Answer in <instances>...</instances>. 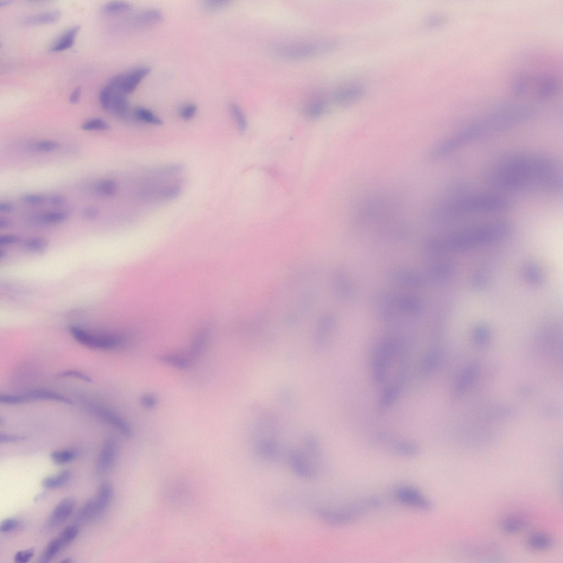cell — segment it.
<instances>
[{"mask_svg":"<svg viewBox=\"0 0 563 563\" xmlns=\"http://www.w3.org/2000/svg\"><path fill=\"white\" fill-rule=\"evenodd\" d=\"M482 178L485 184L507 191L555 194L562 188L558 163L533 153L503 157L485 169Z\"/></svg>","mask_w":563,"mask_h":563,"instance_id":"obj_1","label":"cell"},{"mask_svg":"<svg viewBox=\"0 0 563 563\" xmlns=\"http://www.w3.org/2000/svg\"><path fill=\"white\" fill-rule=\"evenodd\" d=\"M533 106L514 103L501 105L455 133L456 140L461 147L512 126L534 115Z\"/></svg>","mask_w":563,"mask_h":563,"instance_id":"obj_2","label":"cell"},{"mask_svg":"<svg viewBox=\"0 0 563 563\" xmlns=\"http://www.w3.org/2000/svg\"><path fill=\"white\" fill-rule=\"evenodd\" d=\"M510 207V201L502 195L478 193L455 197L442 203L436 211L439 218L457 220L477 214L504 212Z\"/></svg>","mask_w":563,"mask_h":563,"instance_id":"obj_3","label":"cell"},{"mask_svg":"<svg viewBox=\"0 0 563 563\" xmlns=\"http://www.w3.org/2000/svg\"><path fill=\"white\" fill-rule=\"evenodd\" d=\"M513 226L500 221L479 225L453 232L439 240L441 248L462 251L495 243L509 236Z\"/></svg>","mask_w":563,"mask_h":563,"instance_id":"obj_4","label":"cell"},{"mask_svg":"<svg viewBox=\"0 0 563 563\" xmlns=\"http://www.w3.org/2000/svg\"><path fill=\"white\" fill-rule=\"evenodd\" d=\"M285 460L297 476L313 480L324 471V460L319 443L312 436L307 437L298 447L291 449Z\"/></svg>","mask_w":563,"mask_h":563,"instance_id":"obj_5","label":"cell"},{"mask_svg":"<svg viewBox=\"0 0 563 563\" xmlns=\"http://www.w3.org/2000/svg\"><path fill=\"white\" fill-rule=\"evenodd\" d=\"M335 46L336 42L330 39L297 41L278 44L274 52L282 59L299 60L325 53Z\"/></svg>","mask_w":563,"mask_h":563,"instance_id":"obj_6","label":"cell"},{"mask_svg":"<svg viewBox=\"0 0 563 563\" xmlns=\"http://www.w3.org/2000/svg\"><path fill=\"white\" fill-rule=\"evenodd\" d=\"M70 332L78 343L94 350H115L125 343V339L121 335L94 334L76 326L70 328Z\"/></svg>","mask_w":563,"mask_h":563,"instance_id":"obj_7","label":"cell"},{"mask_svg":"<svg viewBox=\"0 0 563 563\" xmlns=\"http://www.w3.org/2000/svg\"><path fill=\"white\" fill-rule=\"evenodd\" d=\"M150 71V69L147 67H137L128 72L115 76L108 84L127 96L136 91Z\"/></svg>","mask_w":563,"mask_h":563,"instance_id":"obj_8","label":"cell"},{"mask_svg":"<svg viewBox=\"0 0 563 563\" xmlns=\"http://www.w3.org/2000/svg\"><path fill=\"white\" fill-rule=\"evenodd\" d=\"M395 351V345L389 342L382 344L376 351L372 364L373 381L376 384H382L384 382L388 363Z\"/></svg>","mask_w":563,"mask_h":563,"instance_id":"obj_9","label":"cell"},{"mask_svg":"<svg viewBox=\"0 0 563 563\" xmlns=\"http://www.w3.org/2000/svg\"><path fill=\"white\" fill-rule=\"evenodd\" d=\"M118 454V445L115 438H107L98 455L96 471L99 475H104L113 469Z\"/></svg>","mask_w":563,"mask_h":563,"instance_id":"obj_10","label":"cell"},{"mask_svg":"<svg viewBox=\"0 0 563 563\" xmlns=\"http://www.w3.org/2000/svg\"><path fill=\"white\" fill-rule=\"evenodd\" d=\"M395 496L398 501L410 507L422 510H429L432 506L431 502L418 490L411 487H400L396 490Z\"/></svg>","mask_w":563,"mask_h":563,"instance_id":"obj_11","label":"cell"},{"mask_svg":"<svg viewBox=\"0 0 563 563\" xmlns=\"http://www.w3.org/2000/svg\"><path fill=\"white\" fill-rule=\"evenodd\" d=\"M76 502L72 497L62 499L53 510L47 523V528L52 529L64 523L72 514Z\"/></svg>","mask_w":563,"mask_h":563,"instance_id":"obj_12","label":"cell"},{"mask_svg":"<svg viewBox=\"0 0 563 563\" xmlns=\"http://www.w3.org/2000/svg\"><path fill=\"white\" fill-rule=\"evenodd\" d=\"M96 412L100 417L115 427L118 431L126 438H131L133 436V430L129 423L121 416L112 412L111 410L101 407H93Z\"/></svg>","mask_w":563,"mask_h":563,"instance_id":"obj_13","label":"cell"},{"mask_svg":"<svg viewBox=\"0 0 563 563\" xmlns=\"http://www.w3.org/2000/svg\"><path fill=\"white\" fill-rule=\"evenodd\" d=\"M114 495V489L110 482L101 484L98 491L96 498L94 499L96 512V520L102 516L108 508Z\"/></svg>","mask_w":563,"mask_h":563,"instance_id":"obj_14","label":"cell"},{"mask_svg":"<svg viewBox=\"0 0 563 563\" xmlns=\"http://www.w3.org/2000/svg\"><path fill=\"white\" fill-rule=\"evenodd\" d=\"M111 88V93L109 101V112L120 117H124L128 115L129 104L126 96L124 93L113 88Z\"/></svg>","mask_w":563,"mask_h":563,"instance_id":"obj_15","label":"cell"},{"mask_svg":"<svg viewBox=\"0 0 563 563\" xmlns=\"http://www.w3.org/2000/svg\"><path fill=\"white\" fill-rule=\"evenodd\" d=\"M157 360L162 364L182 371L191 368L194 363L187 355L175 353L160 354Z\"/></svg>","mask_w":563,"mask_h":563,"instance_id":"obj_16","label":"cell"},{"mask_svg":"<svg viewBox=\"0 0 563 563\" xmlns=\"http://www.w3.org/2000/svg\"><path fill=\"white\" fill-rule=\"evenodd\" d=\"M80 28L79 25H74L67 29L51 47L50 52L59 53L72 48Z\"/></svg>","mask_w":563,"mask_h":563,"instance_id":"obj_17","label":"cell"},{"mask_svg":"<svg viewBox=\"0 0 563 563\" xmlns=\"http://www.w3.org/2000/svg\"><path fill=\"white\" fill-rule=\"evenodd\" d=\"M61 15L59 10H50L28 16L24 19L23 23L31 25L51 24L58 21Z\"/></svg>","mask_w":563,"mask_h":563,"instance_id":"obj_18","label":"cell"},{"mask_svg":"<svg viewBox=\"0 0 563 563\" xmlns=\"http://www.w3.org/2000/svg\"><path fill=\"white\" fill-rule=\"evenodd\" d=\"M326 101L319 97L310 99L304 106L303 112L309 119H317L324 115L327 110Z\"/></svg>","mask_w":563,"mask_h":563,"instance_id":"obj_19","label":"cell"},{"mask_svg":"<svg viewBox=\"0 0 563 563\" xmlns=\"http://www.w3.org/2000/svg\"><path fill=\"white\" fill-rule=\"evenodd\" d=\"M553 545L551 537L543 533H535L531 534L528 540V545L534 551H545Z\"/></svg>","mask_w":563,"mask_h":563,"instance_id":"obj_20","label":"cell"},{"mask_svg":"<svg viewBox=\"0 0 563 563\" xmlns=\"http://www.w3.org/2000/svg\"><path fill=\"white\" fill-rule=\"evenodd\" d=\"M163 20V13L156 9L145 10L140 13L136 19L137 24L141 26H149L162 22Z\"/></svg>","mask_w":563,"mask_h":563,"instance_id":"obj_21","label":"cell"},{"mask_svg":"<svg viewBox=\"0 0 563 563\" xmlns=\"http://www.w3.org/2000/svg\"><path fill=\"white\" fill-rule=\"evenodd\" d=\"M362 91L356 87H345L340 89L334 94L335 101L339 104H347L359 99L362 95Z\"/></svg>","mask_w":563,"mask_h":563,"instance_id":"obj_22","label":"cell"},{"mask_svg":"<svg viewBox=\"0 0 563 563\" xmlns=\"http://www.w3.org/2000/svg\"><path fill=\"white\" fill-rule=\"evenodd\" d=\"M528 525V521L526 517L513 515L507 517L503 521L502 527L506 533L514 534L526 529Z\"/></svg>","mask_w":563,"mask_h":563,"instance_id":"obj_23","label":"cell"},{"mask_svg":"<svg viewBox=\"0 0 563 563\" xmlns=\"http://www.w3.org/2000/svg\"><path fill=\"white\" fill-rule=\"evenodd\" d=\"M71 472L68 470H63L54 476L48 477L42 480V485L48 489H55L62 488L66 485L71 480Z\"/></svg>","mask_w":563,"mask_h":563,"instance_id":"obj_24","label":"cell"},{"mask_svg":"<svg viewBox=\"0 0 563 563\" xmlns=\"http://www.w3.org/2000/svg\"><path fill=\"white\" fill-rule=\"evenodd\" d=\"M133 115L136 120L145 123L155 126H161L163 124V121L160 117L145 107H136L133 112Z\"/></svg>","mask_w":563,"mask_h":563,"instance_id":"obj_25","label":"cell"},{"mask_svg":"<svg viewBox=\"0 0 563 563\" xmlns=\"http://www.w3.org/2000/svg\"><path fill=\"white\" fill-rule=\"evenodd\" d=\"M31 400H40L61 402L68 404H72V402L68 398L55 393L54 392L47 390H35L27 395Z\"/></svg>","mask_w":563,"mask_h":563,"instance_id":"obj_26","label":"cell"},{"mask_svg":"<svg viewBox=\"0 0 563 563\" xmlns=\"http://www.w3.org/2000/svg\"><path fill=\"white\" fill-rule=\"evenodd\" d=\"M65 547L64 543L58 536L49 542L41 556L40 562L46 563L52 561Z\"/></svg>","mask_w":563,"mask_h":563,"instance_id":"obj_27","label":"cell"},{"mask_svg":"<svg viewBox=\"0 0 563 563\" xmlns=\"http://www.w3.org/2000/svg\"><path fill=\"white\" fill-rule=\"evenodd\" d=\"M207 337L205 333H202L195 338L190 347L187 356L194 362L204 354L207 345Z\"/></svg>","mask_w":563,"mask_h":563,"instance_id":"obj_28","label":"cell"},{"mask_svg":"<svg viewBox=\"0 0 563 563\" xmlns=\"http://www.w3.org/2000/svg\"><path fill=\"white\" fill-rule=\"evenodd\" d=\"M118 190L117 183L112 179L101 180L95 187V191L97 193L107 198L113 197L115 196L118 192Z\"/></svg>","mask_w":563,"mask_h":563,"instance_id":"obj_29","label":"cell"},{"mask_svg":"<svg viewBox=\"0 0 563 563\" xmlns=\"http://www.w3.org/2000/svg\"><path fill=\"white\" fill-rule=\"evenodd\" d=\"M557 79L551 76L543 77L540 81L539 94L541 98H549L553 96L557 90Z\"/></svg>","mask_w":563,"mask_h":563,"instance_id":"obj_30","label":"cell"},{"mask_svg":"<svg viewBox=\"0 0 563 563\" xmlns=\"http://www.w3.org/2000/svg\"><path fill=\"white\" fill-rule=\"evenodd\" d=\"M230 111L238 129L239 132L244 133L247 128L248 123L241 107L235 103H231L230 105Z\"/></svg>","mask_w":563,"mask_h":563,"instance_id":"obj_31","label":"cell"},{"mask_svg":"<svg viewBox=\"0 0 563 563\" xmlns=\"http://www.w3.org/2000/svg\"><path fill=\"white\" fill-rule=\"evenodd\" d=\"M24 248L34 254H42L48 249V242L42 238H31L25 242Z\"/></svg>","mask_w":563,"mask_h":563,"instance_id":"obj_32","label":"cell"},{"mask_svg":"<svg viewBox=\"0 0 563 563\" xmlns=\"http://www.w3.org/2000/svg\"><path fill=\"white\" fill-rule=\"evenodd\" d=\"M81 128L86 132L108 131L111 129V125L102 118H93L83 122L81 125Z\"/></svg>","mask_w":563,"mask_h":563,"instance_id":"obj_33","label":"cell"},{"mask_svg":"<svg viewBox=\"0 0 563 563\" xmlns=\"http://www.w3.org/2000/svg\"><path fill=\"white\" fill-rule=\"evenodd\" d=\"M68 214L64 211H47L40 215L39 220L42 223L47 224H60L66 222L68 219Z\"/></svg>","mask_w":563,"mask_h":563,"instance_id":"obj_34","label":"cell"},{"mask_svg":"<svg viewBox=\"0 0 563 563\" xmlns=\"http://www.w3.org/2000/svg\"><path fill=\"white\" fill-rule=\"evenodd\" d=\"M77 455L78 452L73 450L56 451L51 454V458L56 464L65 465L71 462Z\"/></svg>","mask_w":563,"mask_h":563,"instance_id":"obj_35","label":"cell"},{"mask_svg":"<svg viewBox=\"0 0 563 563\" xmlns=\"http://www.w3.org/2000/svg\"><path fill=\"white\" fill-rule=\"evenodd\" d=\"M401 388L397 385H392L384 389L380 398V404L383 407H388L397 399Z\"/></svg>","mask_w":563,"mask_h":563,"instance_id":"obj_36","label":"cell"},{"mask_svg":"<svg viewBox=\"0 0 563 563\" xmlns=\"http://www.w3.org/2000/svg\"><path fill=\"white\" fill-rule=\"evenodd\" d=\"M394 450L398 453L406 455H413L419 452V447L414 443L410 441H397L392 444Z\"/></svg>","mask_w":563,"mask_h":563,"instance_id":"obj_37","label":"cell"},{"mask_svg":"<svg viewBox=\"0 0 563 563\" xmlns=\"http://www.w3.org/2000/svg\"><path fill=\"white\" fill-rule=\"evenodd\" d=\"M439 358V352L436 351L428 352L424 359H423L421 372L425 376L428 375L432 372L437 366Z\"/></svg>","mask_w":563,"mask_h":563,"instance_id":"obj_38","label":"cell"},{"mask_svg":"<svg viewBox=\"0 0 563 563\" xmlns=\"http://www.w3.org/2000/svg\"><path fill=\"white\" fill-rule=\"evenodd\" d=\"M78 518L79 521L82 522L96 520V512L94 499H90L81 508L78 514Z\"/></svg>","mask_w":563,"mask_h":563,"instance_id":"obj_39","label":"cell"},{"mask_svg":"<svg viewBox=\"0 0 563 563\" xmlns=\"http://www.w3.org/2000/svg\"><path fill=\"white\" fill-rule=\"evenodd\" d=\"M131 4L126 2H112L107 3L104 8V11L107 14H118L126 12L132 9Z\"/></svg>","mask_w":563,"mask_h":563,"instance_id":"obj_40","label":"cell"},{"mask_svg":"<svg viewBox=\"0 0 563 563\" xmlns=\"http://www.w3.org/2000/svg\"><path fill=\"white\" fill-rule=\"evenodd\" d=\"M525 277L529 282L539 284L543 281V276L540 270L536 266L529 265L524 271Z\"/></svg>","mask_w":563,"mask_h":563,"instance_id":"obj_41","label":"cell"},{"mask_svg":"<svg viewBox=\"0 0 563 563\" xmlns=\"http://www.w3.org/2000/svg\"><path fill=\"white\" fill-rule=\"evenodd\" d=\"M21 200L25 204L39 206L46 204L47 199L45 195L41 194L28 193L23 195Z\"/></svg>","mask_w":563,"mask_h":563,"instance_id":"obj_42","label":"cell"},{"mask_svg":"<svg viewBox=\"0 0 563 563\" xmlns=\"http://www.w3.org/2000/svg\"><path fill=\"white\" fill-rule=\"evenodd\" d=\"M79 529L77 526H70L63 530L59 535L66 547L77 537Z\"/></svg>","mask_w":563,"mask_h":563,"instance_id":"obj_43","label":"cell"},{"mask_svg":"<svg viewBox=\"0 0 563 563\" xmlns=\"http://www.w3.org/2000/svg\"><path fill=\"white\" fill-rule=\"evenodd\" d=\"M139 402L141 406L147 410L155 409L159 404V398L154 394L147 393L142 395Z\"/></svg>","mask_w":563,"mask_h":563,"instance_id":"obj_44","label":"cell"},{"mask_svg":"<svg viewBox=\"0 0 563 563\" xmlns=\"http://www.w3.org/2000/svg\"><path fill=\"white\" fill-rule=\"evenodd\" d=\"M197 111V105L193 103H188L182 107L180 111V115L184 121H189L195 116Z\"/></svg>","mask_w":563,"mask_h":563,"instance_id":"obj_45","label":"cell"},{"mask_svg":"<svg viewBox=\"0 0 563 563\" xmlns=\"http://www.w3.org/2000/svg\"><path fill=\"white\" fill-rule=\"evenodd\" d=\"M60 147V144L55 141L44 140L36 143L35 148L37 151L49 153L59 149Z\"/></svg>","mask_w":563,"mask_h":563,"instance_id":"obj_46","label":"cell"},{"mask_svg":"<svg viewBox=\"0 0 563 563\" xmlns=\"http://www.w3.org/2000/svg\"><path fill=\"white\" fill-rule=\"evenodd\" d=\"M30 401V400L27 395L23 396L2 395L0 396V402L5 404H20Z\"/></svg>","mask_w":563,"mask_h":563,"instance_id":"obj_47","label":"cell"},{"mask_svg":"<svg viewBox=\"0 0 563 563\" xmlns=\"http://www.w3.org/2000/svg\"><path fill=\"white\" fill-rule=\"evenodd\" d=\"M20 526V522L15 518H8L3 521L0 526L1 533L6 534L17 529Z\"/></svg>","mask_w":563,"mask_h":563,"instance_id":"obj_48","label":"cell"},{"mask_svg":"<svg viewBox=\"0 0 563 563\" xmlns=\"http://www.w3.org/2000/svg\"><path fill=\"white\" fill-rule=\"evenodd\" d=\"M181 188L178 186H169L164 188L161 192L160 197L163 199H173L179 196Z\"/></svg>","mask_w":563,"mask_h":563,"instance_id":"obj_49","label":"cell"},{"mask_svg":"<svg viewBox=\"0 0 563 563\" xmlns=\"http://www.w3.org/2000/svg\"><path fill=\"white\" fill-rule=\"evenodd\" d=\"M34 552V549L33 548H30L23 551H19L15 556V560L18 563L28 562L33 558Z\"/></svg>","mask_w":563,"mask_h":563,"instance_id":"obj_50","label":"cell"},{"mask_svg":"<svg viewBox=\"0 0 563 563\" xmlns=\"http://www.w3.org/2000/svg\"><path fill=\"white\" fill-rule=\"evenodd\" d=\"M60 377H73L86 382H91L92 379L84 373L78 371L69 370L61 372L59 374Z\"/></svg>","mask_w":563,"mask_h":563,"instance_id":"obj_51","label":"cell"},{"mask_svg":"<svg viewBox=\"0 0 563 563\" xmlns=\"http://www.w3.org/2000/svg\"><path fill=\"white\" fill-rule=\"evenodd\" d=\"M230 3V2L224 1V0H211V1L205 2V6L207 9L217 11L225 9Z\"/></svg>","mask_w":563,"mask_h":563,"instance_id":"obj_52","label":"cell"},{"mask_svg":"<svg viewBox=\"0 0 563 563\" xmlns=\"http://www.w3.org/2000/svg\"><path fill=\"white\" fill-rule=\"evenodd\" d=\"M100 212L99 208L93 206L86 207L82 212L84 219L88 221H93L97 219L100 216Z\"/></svg>","mask_w":563,"mask_h":563,"instance_id":"obj_53","label":"cell"},{"mask_svg":"<svg viewBox=\"0 0 563 563\" xmlns=\"http://www.w3.org/2000/svg\"><path fill=\"white\" fill-rule=\"evenodd\" d=\"M20 241V237L15 235H5L0 237V244L3 245L15 244Z\"/></svg>","mask_w":563,"mask_h":563,"instance_id":"obj_54","label":"cell"},{"mask_svg":"<svg viewBox=\"0 0 563 563\" xmlns=\"http://www.w3.org/2000/svg\"><path fill=\"white\" fill-rule=\"evenodd\" d=\"M513 91L516 96H521L527 92L528 85L526 82L523 80H517L514 82L513 85Z\"/></svg>","mask_w":563,"mask_h":563,"instance_id":"obj_55","label":"cell"},{"mask_svg":"<svg viewBox=\"0 0 563 563\" xmlns=\"http://www.w3.org/2000/svg\"><path fill=\"white\" fill-rule=\"evenodd\" d=\"M66 200L65 196L61 194H54L51 197L50 202L53 206L59 207L64 205Z\"/></svg>","mask_w":563,"mask_h":563,"instance_id":"obj_56","label":"cell"},{"mask_svg":"<svg viewBox=\"0 0 563 563\" xmlns=\"http://www.w3.org/2000/svg\"><path fill=\"white\" fill-rule=\"evenodd\" d=\"M25 439V438L23 437V436L5 434L1 435V437H0V442H1V443L17 442L23 441Z\"/></svg>","mask_w":563,"mask_h":563,"instance_id":"obj_57","label":"cell"},{"mask_svg":"<svg viewBox=\"0 0 563 563\" xmlns=\"http://www.w3.org/2000/svg\"><path fill=\"white\" fill-rule=\"evenodd\" d=\"M15 210V206L10 202H2L0 203V212L10 213Z\"/></svg>","mask_w":563,"mask_h":563,"instance_id":"obj_58","label":"cell"},{"mask_svg":"<svg viewBox=\"0 0 563 563\" xmlns=\"http://www.w3.org/2000/svg\"><path fill=\"white\" fill-rule=\"evenodd\" d=\"M81 89L80 87L75 88L69 97V102L72 104H75L78 103V101L81 97Z\"/></svg>","mask_w":563,"mask_h":563,"instance_id":"obj_59","label":"cell"},{"mask_svg":"<svg viewBox=\"0 0 563 563\" xmlns=\"http://www.w3.org/2000/svg\"><path fill=\"white\" fill-rule=\"evenodd\" d=\"M445 21V20L444 17L436 16L431 18L428 22L431 25H434V26H436V25H439L444 23Z\"/></svg>","mask_w":563,"mask_h":563,"instance_id":"obj_60","label":"cell"},{"mask_svg":"<svg viewBox=\"0 0 563 563\" xmlns=\"http://www.w3.org/2000/svg\"><path fill=\"white\" fill-rule=\"evenodd\" d=\"M11 225V221L7 218L0 219V229L6 230L9 229Z\"/></svg>","mask_w":563,"mask_h":563,"instance_id":"obj_61","label":"cell"},{"mask_svg":"<svg viewBox=\"0 0 563 563\" xmlns=\"http://www.w3.org/2000/svg\"><path fill=\"white\" fill-rule=\"evenodd\" d=\"M11 3H12V2H11V1L1 2H0V6H1V7H3V6L8 5L11 4Z\"/></svg>","mask_w":563,"mask_h":563,"instance_id":"obj_62","label":"cell"},{"mask_svg":"<svg viewBox=\"0 0 563 563\" xmlns=\"http://www.w3.org/2000/svg\"><path fill=\"white\" fill-rule=\"evenodd\" d=\"M61 562H65V563H66H66H69V562H73V560L71 558H66L64 560L61 561Z\"/></svg>","mask_w":563,"mask_h":563,"instance_id":"obj_63","label":"cell"}]
</instances>
